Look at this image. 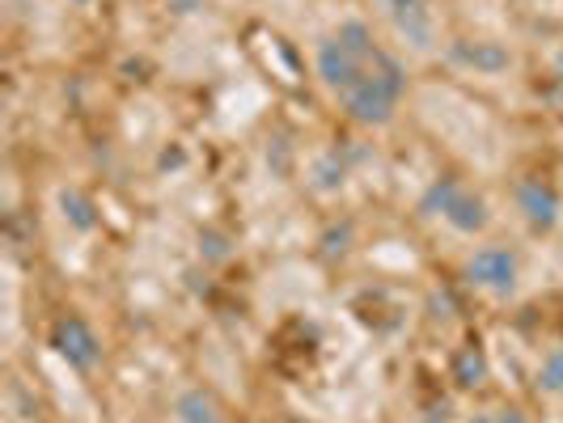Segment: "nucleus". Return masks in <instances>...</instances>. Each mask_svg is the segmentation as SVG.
Returning a JSON list of instances; mask_svg holds the SVG:
<instances>
[{
	"mask_svg": "<svg viewBox=\"0 0 563 423\" xmlns=\"http://www.w3.org/2000/svg\"><path fill=\"white\" fill-rule=\"evenodd\" d=\"M402 93H407V68L386 47H377L368 56L365 77L352 85L339 102H343V111H347L352 123H361V127H386L398 114Z\"/></svg>",
	"mask_w": 563,
	"mask_h": 423,
	"instance_id": "f257e3e1",
	"label": "nucleus"
},
{
	"mask_svg": "<svg viewBox=\"0 0 563 423\" xmlns=\"http://www.w3.org/2000/svg\"><path fill=\"white\" fill-rule=\"evenodd\" d=\"M517 280H521V258L508 251V246H500V242L479 246V251L466 258V283H475L479 292L512 297Z\"/></svg>",
	"mask_w": 563,
	"mask_h": 423,
	"instance_id": "f03ea898",
	"label": "nucleus"
},
{
	"mask_svg": "<svg viewBox=\"0 0 563 423\" xmlns=\"http://www.w3.org/2000/svg\"><path fill=\"white\" fill-rule=\"evenodd\" d=\"M313 68H318V81L327 85L335 98H343L352 85L365 77L368 56L352 52V47H343L335 34H327V38L318 43V52H313Z\"/></svg>",
	"mask_w": 563,
	"mask_h": 423,
	"instance_id": "7ed1b4c3",
	"label": "nucleus"
},
{
	"mask_svg": "<svg viewBox=\"0 0 563 423\" xmlns=\"http://www.w3.org/2000/svg\"><path fill=\"white\" fill-rule=\"evenodd\" d=\"M52 347H56L59 360L68 368H77V372H93V368L102 365V343L93 335V326L85 318H77V313L59 318L56 326H52Z\"/></svg>",
	"mask_w": 563,
	"mask_h": 423,
	"instance_id": "20e7f679",
	"label": "nucleus"
},
{
	"mask_svg": "<svg viewBox=\"0 0 563 423\" xmlns=\"http://www.w3.org/2000/svg\"><path fill=\"white\" fill-rule=\"evenodd\" d=\"M517 212H521V221L534 229V233H551V229L560 225L563 199L551 182L526 178V182H517Z\"/></svg>",
	"mask_w": 563,
	"mask_h": 423,
	"instance_id": "39448f33",
	"label": "nucleus"
},
{
	"mask_svg": "<svg viewBox=\"0 0 563 423\" xmlns=\"http://www.w3.org/2000/svg\"><path fill=\"white\" fill-rule=\"evenodd\" d=\"M386 9H390V22H395V30L407 38V43H411V47L428 52V47L437 43L432 0H386Z\"/></svg>",
	"mask_w": 563,
	"mask_h": 423,
	"instance_id": "423d86ee",
	"label": "nucleus"
},
{
	"mask_svg": "<svg viewBox=\"0 0 563 423\" xmlns=\"http://www.w3.org/2000/svg\"><path fill=\"white\" fill-rule=\"evenodd\" d=\"M441 221L453 229V233H462V237H475L483 229L492 225V208H487V199L475 196V191H466V187H457L453 199L445 203V212H441Z\"/></svg>",
	"mask_w": 563,
	"mask_h": 423,
	"instance_id": "0eeeda50",
	"label": "nucleus"
},
{
	"mask_svg": "<svg viewBox=\"0 0 563 423\" xmlns=\"http://www.w3.org/2000/svg\"><path fill=\"white\" fill-rule=\"evenodd\" d=\"M462 68H471V73H483V77H496V73H505L508 64H512V56H508L500 43H453V52H450Z\"/></svg>",
	"mask_w": 563,
	"mask_h": 423,
	"instance_id": "6e6552de",
	"label": "nucleus"
},
{
	"mask_svg": "<svg viewBox=\"0 0 563 423\" xmlns=\"http://www.w3.org/2000/svg\"><path fill=\"white\" fill-rule=\"evenodd\" d=\"M487 372H492V365H487V352H483L479 343H462V347L453 352L450 377L462 390H479L483 381H487Z\"/></svg>",
	"mask_w": 563,
	"mask_h": 423,
	"instance_id": "1a4fd4ad",
	"label": "nucleus"
},
{
	"mask_svg": "<svg viewBox=\"0 0 563 423\" xmlns=\"http://www.w3.org/2000/svg\"><path fill=\"white\" fill-rule=\"evenodd\" d=\"M174 420L178 423H229L225 415H221V407L212 402V394H203L196 386L174 398Z\"/></svg>",
	"mask_w": 563,
	"mask_h": 423,
	"instance_id": "9d476101",
	"label": "nucleus"
},
{
	"mask_svg": "<svg viewBox=\"0 0 563 423\" xmlns=\"http://www.w3.org/2000/svg\"><path fill=\"white\" fill-rule=\"evenodd\" d=\"M59 212H64V221L77 229V233H93L98 229V208H93V199L77 191V187H64L59 191Z\"/></svg>",
	"mask_w": 563,
	"mask_h": 423,
	"instance_id": "9b49d317",
	"label": "nucleus"
},
{
	"mask_svg": "<svg viewBox=\"0 0 563 423\" xmlns=\"http://www.w3.org/2000/svg\"><path fill=\"white\" fill-rule=\"evenodd\" d=\"M538 394H551V398H563V347H551L547 356H542V365H538Z\"/></svg>",
	"mask_w": 563,
	"mask_h": 423,
	"instance_id": "f8f14e48",
	"label": "nucleus"
},
{
	"mask_svg": "<svg viewBox=\"0 0 563 423\" xmlns=\"http://www.w3.org/2000/svg\"><path fill=\"white\" fill-rule=\"evenodd\" d=\"M343 162H339V153H327V157H318L313 162V191L318 196H331V191H339L343 187Z\"/></svg>",
	"mask_w": 563,
	"mask_h": 423,
	"instance_id": "ddd939ff",
	"label": "nucleus"
},
{
	"mask_svg": "<svg viewBox=\"0 0 563 423\" xmlns=\"http://www.w3.org/2000/svg\"><path fill=\"white\" fill-rule=\"evenodd\" d=\"M457 187H462L457 178H437V182H432V187L423 191L420 208L428 212V216H441V212H445V203L453 199V191H457Z\"/></svg>",
	"mask_w": 563,
	"mask_h": 423,
	"instance_id": "4468645a",
	"label": "nucleus"
},
{
	"mask_svg": "<svg viewBox=\"0 0 563 423\" xmlns=\"http://www.w3.org/2000/svg\"><path fill=\"white\" fill-rule=\"evenodd\" d=\"M492 420L496 423H530V415H526V411H517V407H500Z\"/></svg>",
	"mask_w": 563,
	"mask_h": 423,
	"instance_id": "2eb2a0df",
	"label": "nucleus"
},
{
	"mask_svg": "<svg viewBox=\"0 0 563 423\" xmlns=\"http://www.w3.org/2000/svg\"><path fill=\"white\" fill-rule=\"evenodd\" d=\"M555 77H560V81H563V52H560V56H555Z\"/></svg>",
	"mask_w": 563,
	"mask_h": 423,
	"instance_id": "dca6fc26",
	"label": "nucleus"
},
{
	"mask_svg": "<svg viewBox=\"0 0 563 423\" xmlns=\"http://www.w3.org/2000/svg\"><path fill=\"white\" fill-rule=\"evenodd\" d=\"M466 423H496V420H492V415H471Z\"/></svg>",
	"mask_w": 563,
	"mask_h": 423,
	"instance_id": "f3484780",
	"label": "nucleus"
},
{
	"mask_svg": "<svg viewBox=\"0 0 563 423\" xmlns=\"http://www.w3.org/2000/svg\"><path fill=\"white\" fill-rule=\"evenodd\" d=\"M68 4H93V0H68Z\"/></svg>",
	"mask_w": 563,
	"mask_h": 423,
	"instance_id": "a211bd4d",
	"label": "nucleus"
}]
</instances>
